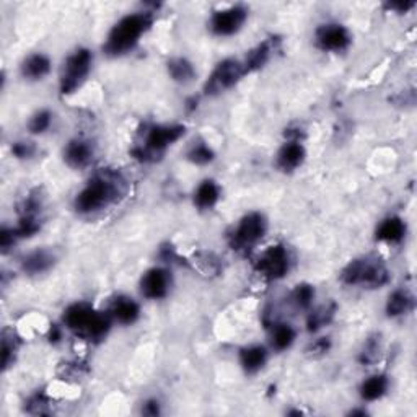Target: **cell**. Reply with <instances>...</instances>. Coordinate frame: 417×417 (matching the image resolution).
I'll return each mask as SVG.
<instances>
[{"label": "cell", "instance_id": "6da1fadb", "mask_svg": "<svg viewBox=\"0 0 417 417\" xmlns=\"http://www.w3.org/2000/svg\"><path fill=\"white\" fill-rule=\"evenodd\" d=\"M126 186L124 179L118 172L111 169H103L96 173L84 189L77 194L74 201V207L79 213L89 216L104 211L109 206L116 204V202L124 196Z\"/></svg>", "mask_w": 417, "mask_h": 417}, {"label": "cell", "instance_id": "7a4b0ae2", "mask_svg": "<svg viewBox=\"0 0 417 417\" xmlns=\"http://www.w3.org/2000/svg\"><path fill=\"white\" fill-rule=\"evenodd\" d=\"M153 23V16L150 12L129 13L121 18L106 38L103 45V51L109 57H119L134 49L144 33L150 28Z\"/></svg>", "mask_w": 417, "mask_h": 417}, {"label": "cell", "instance_id": "3957f363", "mask_svg": "<svg viewBox=\"0 0 417 417\" xmlns=\"http://www.w3.org/2000/svg\"><path fill=\"white\" fill-rule=\"evenodd\" d=\"M111 320L109 313L98 311L85 301H77L64 311V325L77 336L89 341H100L106 336L111 328Z\"/></svg>", "mask_w": 417, "mask_h": 417}, {"label": "cell", "instance_id": "277c9868", "mask_svg": "<svg viewBox=\"0 0 417 417\" xmlns=\"http://www.w3.org/2000/svg\"><path fill=\"white\" fill-rule=\"evenodd\" d=\"M341 281L345 285H360L364 289H380L389 282V271L378 257L365 256L350 261L343 269Z\"/></svg>", "mask_w": 417, "mask_h": 417}, {"label": "cell", "instance_id": "5b68a950", "mask_svg": "<svg viewBox=\"0 0 417 417\" xmlns=\"http://www.w3.org/2000/svg\"><path fill=\"white\" fill-rule=\"evenodd\" d=\"M184 126L157 124L145 130L144 142L134 147L133 157L140 162H155L165 150L184 135Z\"/></svg>", "mask_w": 417, "mask_h": 417}, {"label": "cell", "instance_id": "8992f818", "mask_svg": "<svg viewBox=\"0 0 417 417\" xmlns=\"http://www.w3.org/2000/svg\"><path fill=\"white\" fill-rule=\"evenodd\" d=\"M93 64V54L85 48H79L65 59L59 77V89L62 95H72L87 80Z\"/></svg>", "mask_w": 417, "mask_h": 417}, {"label": "cell", "instance_id": "52a82bcc", "mask_svg": "<svg viewBox=\"0 0 417 417\" xmlns=\"http://www.w3.org/2000/svg\"><path fill=\"white\" fill-rule=\"evenodd\" d=\"M267 230V222L262 213L250 212L241 218L230 235V246L240 253H248L260 243Z\"/></svg>", "mask_w": 417, "mask_h": 417}, {"label": "cell", "instance_id": "ba28073f", "mask_svg": "<svg viewBox=\"0 0 417 417\" xmlns=\"http://www.w3.org/2000/svg\"><path fill=\"white\" fill-rule=\"evenodd\" d=\"M246 75L243 62L237 59H225L216 65L212 74L204 85V93L208 96L222 95L230 89H233L238 82Z\"/></svg>", "mask_w": 417, "mask_h": 417}, {"label": "cell", "instance_id": "9c48e42d", "mask_svg": "<svg viewBox=\"0 0 417 417\" xmlns=\"http://www.w3.org/2000/svg\"><path fill=\"white\" fill-rule=\"evenodd\" d=\"M255 269L257 274L267 281H277L282 279L290 269V256L289 251L282 245L269 246L266 251H262L260 257L255 261Z\"/></svg>", "mask_w": 417, "mask_h": 417}, {"label": "cell", "instance_id": "30bf717a", "mask_svg": "<svg viewBox=\"0 0 417 417\" xmlns=\"http://www.w3.org/2000/svg\"><path fill=\"white\" fill-rule=\"evenodd\" d=\"M248 18V10L241 5H233V7L218 10L212 15L211 18V31L217 36H232L241 30Z\"/></svg>", "mask_w": 417, "mask_h": 417}, {"label": "cell", "instance_id": "8fae6325", "mask_svg": "<svg viewBox=\"0 0 417 417\" xmlns=\"http://www.w3.org/2000/svg\"><path fill=\"white\" fill-rule=\"evenodd\" d=\"M315 43L321 51L341 52L345 51L352 43L349 30L339 23L321 25L315 33Z\"/></svg>", "mask_w": 417, "mask_h": 417}, {"label": "cell", "instance_id": "7c38bea8", "mask_svg": "<svg viewBox=\"0 0 417 417\" xmlns=\"http://www.w3.org/2000/svg\"><path fill=\"white\" fill-rule=\"evenodd\" d=\"M172 287V274L163 267H152L140 279V292L145 299H165Z\"/></svg>", "mask_w": 417, "mask_h": 417}, {"label": "cell", "instance_id": "4fadbf2b", "mask_svg": "<svg viewBox=\"0 0 417 417\" xmlns=\"http://www.w3.org/2000/svg\"><path fill=\"white\" fill-rule=\"evenodd\" d=\"M64 160L70 168L82 169L93 160V145L85 139H72L64 149Z\"/></svg>", "mask_w": 417, "mask_h": 417}, {"label": "cell", "instance_id": "5bb4252c", "mask_svg": "<svg viewBox=\"0 0 417 417\" xmlns=\"http://www.w3.org/2000/svg\"><path fill=\"white\" fill-rule=\"evenodd\" d=\"M305 147L300 144V140L285 142L277 153V168L285 173L294 172L305 162Z\"/></svg>", "mask_w": 417, "mask_h": 417}, {"label": "cell", "instance_id": "9a60e30c", "mask_svg": "<svg viewBox=\"0 0 417 417\" xmlns=\"http://www.w3.org/2000/svg\"><path fill=\"white\" fill-rule=\"evenodd\" d=\"M109 316H111L114 321L121 323V325L129 326V325H134V323L139 320L140 308L133 299L121 295V297H118L111 304Z\"/></svg>", "mask_w": 417, "mask_h": 417}, {"label": "cell", "instance_id": "2e32d148", "mask_svg": "<svg viewBox=\"0 0 417 417\" xmlns=\"http://www.w3.org/2000/svg\"><path fill=\"white\" fill-rule=\"evenodd\" d=\"M375 237L385 243H401L406 237V223L401 217H387L377 227Z\"/></svg>", "mask_w": 417, "mask_h": 417}, {"label": "cell", "instance_id": "e0dca14e", "mask_svg": "<svg viewBox=\"0 0 417 417\" xmlns=\"http://www.w3.org/2000/svg\"><path fill=\"white\" fill-rule=\"evenodd\" d=\"M54 262H56V257H54L51 251L36 250L23 257V261H21V269H23L26 274L35 276V274H43L49 271V269L54 266Z\"/></svg>", "mask_w": 417, "mask_h": 417}, {"label": "cell", "instance_id": "ac0fdd59", "mask_svg": "<svg viewBox=\"0 0 417 417\" xmlns=\"http://www.w3.org/2000/svg\"><path fill=\"white\" fill-rule=\"evenodd\" d=\"M414 305H416L414 295L408 292V290L398 289L394 290L393 294H389V297L387 300V315L389 318L408 315V313L414 310Z\"/></svg>", "mask_w": 417, "mask_h": 417}, {"label": "cell", "instance_id": "d6986e66", "mask_svg": "<svg viewBox=\"0 0 417 417\" xmlns=\"http://www.w3.org/2000/svg\"><path fill=\"white\" fill-rule=\"evenodd\" d=\"M21 75L28 80H41L49 74L51 70V60L45 54H31L30 57H26L21 64Z\"/></svg>", "mask_w": 417, "mask_h": 417}, {"label": "cell", "instance_id": "ffe728a7", "mask_svg": "<svg viewBox=\"0 0 417 417\" xmlns=\"http://www.w3.org/2000/svg\"><path fill=\"white\" fill-rule=\"evenodd\" d=\"M221 199V188L213 179H204L194 191V206L199 211H208Z\"/></svg>", "mask_w": 417, "mask_h": 417}, {"label": "cell", "instance_id": "44dd1931", "mask_svg": "<svg viewBox=\"0 0 417 417\" xmlns=\"http://www.w3.org/2000/svg\"><path fill=\"white\" fill-rule=\"evenodd\" d=\"M267 352L262 345H248L240 350V364L246 373H256L265 367Z\"/></svg>", "mask_w": 417, "mask_h": 417}, {"label": "cell", "instance_id": "7402d4cb", "mask_svg": "<svg viewBox=\"0 0 417 417\" xmlns=\"http://www.w3.org/2000/svg\"><path fill=\"white\" fill-rule=\"evenodd\" d=\"M272 54V43L271 41H265L261 45H257L255 49H251L248 52V56L243 60V67L246 74L256 72L265 67V65L269 62Z\"/></svg>", "mask_w": 417, "mask_h": 417}, {"label": "cell", "instance_id": "603a6c76", "mask_svg": "<svg viewBox=\"0 0 417 417\" xmlns=\"http://www.w3.org/2000/svg\"><path fill=\"white\" fill-rule=\"evenodd\" d=\"M389 382L387 375H373L360 385V398L364 401H377L383 398L388 391Z\"/></svg>", "mask_w": 417, "mask_h": 417}, {"label": "cell", "instance_id": "cb8c5ba5", "mask_svg": "<svg viewBox=\"0 0 417 417\" xmlns=\"http://www.w3.org/2000/svg\"><path fill=\"white\" fill-rule=\"evenodd\" d=\"M167 69H168L169 77H172L174 82H178V84H189V82H193L196 77V70L193 67V64L184 57L169 59L167 64Z\"/></svg>", "mask_w": 417, "mask_h": 417}, {"label": "cell", "instance_id": "d4e9b609", "mask_svg": "<svg viewBox=\"0 0 417 417\" xmlns=\"http://www.w3.org/2000/svg\"><path fill=\"white\" fill-rule=\"evenodd\" d=\"M334 313H336V305H323L320 308L310 313L308 320H306V328H308L310 333H316L318 329L326 326L328 323H331L334 318Z\"/></svg>", "mask_w": 417, "mask_h": 417}, {"label": "cell", "instance_id": "484cf974", "mask_svg": "<svg viewBox=\"0 0 417 417\" xmlns=\"http://www.w3.org/2000/svg\"><path fill=\"white\" fill-rule=\"evenodd\" d=\"M295 341V329L290 325H276L272 328V336H271V343L272 348L276 350H285L289 349L290 345Z\"/></svg>", "mask_w": 417, "mask_h": 417}, {"label": "cell", "instance_id": "4316f807", "mask_svg": "<svg viewBox=\"0 0 417 417\" xmlns=\"http://www.w3.org/2000/svg\"><path fill=\"white\" fill-rule=\"evenodd\" d=\"M313 299H315V289L310 284H299L290 294V301L297 310H308Z\"/></svg>", "mask_w": 417, "mask_h": 417}, {"label": "cell", "instance_id": "83f0119b", "mask_svg": "<svg viewBox=\"0 0 417 417\" xmlns=\"http://www.w3.org/2000/svg\"><path fill=\"white\" fill-rule=\"evenodd\" d=\"M213 158H216V153L208 147L206 142H199V144H194L188 152V160L194 165H208Z\"/></svg>", "mask_w": 417, "mask_h": 417}, {"label": "cell", "instance_id": "f1b7e54d", "mask_svg": "<svg viewBox=\"0 0 417 417\" xmlns=\"http://www.w3.org/2000/svg\"><path fill=\"white\" fill-rule=\"evenodd\" d=\"M41 228L40 218L35 216H21L18 225H16L15 235L16 238H30L33 235H36Z\"/></svg>", "mask_w": 417, "mask_h": 417}, {"label": "cell", "instance_id": "f546056e", "mask_svg": "<svg viewBox=\"0 0 417 417\" xmlns=\"http://www.w3.org/2000/svg\"><path fill=\"white\" fill-rule=\"evenodd\" d=\"M51 123H52L51 111H48V109H41V111L33 114V118L28 123V129L31 134H43L51 128Z\"/></svg>", "mask_w": 417, "mask_h": 417}, {"label": "cell", "instance_id": "4dcf8cb0", "mask_svg": "<svg viewBox=\"0 0 417 417\" xmlns=\"http://www.w3.org/2000/svg\"><path fill=\"white\" fill-rule=\"evenodd\" d=\"M380 350H382V344H380V338H370L369 341L365 343L364 349H362L359 360L362 364H373L377 362L378 357H380Z\"/></svg>", "mask_w": 417, "mask_h": 417}, {"label": "cell", "instance_id": "1f68e13d", "mask_svg": "<svg viewBox=\"0 0 417 417\" xmlns=\"http://www.w3.org/2000/svg\"><path fill=\"white\" fill-rule=\"evenodd\" d=\"M15 350H16V345L13 341V336L12 338H7V334H5L4 339H2V364H4V370H7L10 365L13 364V359H15Z\"/></svg>", "mask_w": 417, "mask_h": 417}, {"label": "cell", "instance_id": "d6a6232c", "mask_svg": "<svg viewBox=\"0 0 417 417\" xmlns=\"http://www.w3.org/2000/svg\"><path fill=\"white\" fill-rule=\"evenodd\" d=\"M12 152L16 158H28L35 153V145L31 142H15Z\"/></svg>", "mask_w": 417, "mask_h": 417}, {"label": "cell", "instance_id": "836d02e7", "mask_svg": "<svg viewBox=\"0 0 417 417\" xmlns=\"http://www.w3.org/2000/svg\"><path fill=\"white\" fill-rule=\"evenodd\" d=\"M16 240L18 238H16L13 228H2V232H0V246H2L4 253H7L12 248Z\"/></svg>", "mask_w": 417, "mask_h": 417}, {"label": "cell", "instance_id": "e575fe53", "mask_svg": "<svg viewBox=\"0 0 417 417\" xmlns=\"http://www.w3.org/2000/svg\"><path fill=\"white\" fill-rule=\"evenodd\" d=\"M329 349H331V341H329V338H320V339H316L315 343L310 344L308 352L311 355H323V354H326Z\"/></svg>", "mask_w": 417, "mask_h": 417}, {"label": "cell", "instance_id": "d590c367", "mask_svg": "<svg viewBox=\"0 0 417 417\" xmlns=\"http://www.w3.org/2000/svg\"><path fill=\"white\" fill-rule=\"evenodd\" d=\"M142 413L147 414V416L160 414V403L155 401V399H150V401H147L144 404V408H142Z\"/></svg>", "mask_w": 417, "mask_h": 417}, {"label": "cell", "instance_id": "8d00e7d4", "mask_svg": "<svg viewBox=\"0 0 417 417\" xmlns=\"http://www.w3.org/2000/svg\"><path fill=\"white\" fill-rule=\"evenodd\" d=\"M413 7H414V2H391V4H388V9H391L398 13H406Z\"/></svg>", "mask_w": 417, "mask_h": 417}, {"label": "cell", "instance_id": "74e56055", "mask_svg": "<svg viewBox=\"0 0 417 417\" xmlns=\"http://www.w3.org/2000/svg\"><path fill=\"white\" fill-rule=\"evenodd\" d=\"M60 338H62V331H60V328H59V326L54 325V326L51 328V333H49V341L56 344V343L60 341Z\"/></svg>", "mask_w": 417, "mask_h": 417}, {"label": "cell", "instance_id": "f35d334b", "mask_svg": "<svg viewBox=\"0 0 417 417\" xmlns=\"http://www.w3.org/2000/svg\"><path fill=\"white\" fill-rule=\"evenodd\" d=\"M186 108H188L189 111H193L194 108H197V100H196V98H193V100H189L188 101V106H186Z\"/></svg>", "mask_w": 417, "mask_h": 417}, {"label": "cell", "instance_id": "ab89813d", "mask_svg": "<svg viewBox=\"0 0 417 417\" xmlns=\"http://www.w3.org/2000/svg\"><path fill=\"white\" fill-rule=\"evenodd\" d=\"M365 411H350V416H365Z\"/></svg>", "mask_w": 417, "mask_h": 417}]
</instances>
